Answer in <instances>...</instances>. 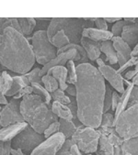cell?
Listing matches in <instances>:
<instances>
[{"instance_id": "6da1fadb", "label": "cell", "mask_w": 138, "mask_h": 155, "mask_svg": "<svg viewBox=\"0 0 138 155\" xmlns=\"http://www.w3.org/2000/svg\"><path fill=\"white\" fill-rule=\"evenodd\" d=\"M77 70L78 119L82 125L98 130L103 115L105 79L98 69L89 63L78 65Z\"/></svg>"}, {"instance_id": "7a4b0ae2", "label": "cell", "mask_w": 138, "mask_h": 155, "mask_svg": "<svg viewBox=\"0 0 138 155\" xmlns=\"http://www.w3.org/2000/svg\"><path fill=\"white\" fill-rule=\"evenodd\" d=\"M35 55L27 37L13 28H7L0 33V63L2 66L19 74L31 71Z\"/></svg>"}, {"instance_id": "3957f363", "label": "cell", "mask_w": 138, "mask_h": 155, "mask_svg": "<svg viewBox=\"0 0 138 155\" xmlns=\"http://www.w3.org/2000/svg\"><path fill=\"white\" fill-rule=\"evenodd\" d=\"M20 112L25 122L41 134L44 133L52 123L58 121V117L52 111L51 107L41 97L35 94L26 96L22 98Z\"/></svg>"}, {"instance_id": "277c9868", "label": "cell", "mask_w": 138, "mask_h": 155, "mask_svg": "<svg viewBox=\"0 0 138 155\" xmlns=\"http://www.w3.org/2000/svg\"><path fill=\"white\" fill-rule=\"evenodd\" d=\"M95 21L96 18H54L49 24L47 35L51 40L56 32L63 30L71 43L80 44L84 29L94 28Z\"/></svg>"}, {"instance_id": "5b68a950", "label": "cell", "mask_w": 138, "mask_h": 155, "mask_svg": "<svg viewBox=\"0 0 138 155\" xmlns=\"http://www.w3.org/2000/svg\"><path fill=\"white\" fill-rule=\"evenodd\" d=\"M31 38V46L39 64L44 66L57 56V50L48 38L47 31L36 30Z\"/></svg>"}, {"instance_id": "8992f818", "label": "cell", "mask_w": 138, "mask_h": 155, "mask_svg": "<svg viewBox=\"0 0 138 155\" xmlns=\"http://www.w3.org/2000/svg\"><path fill=\"white\" fill-rule=\"evenodd\" d=\"M115 130L125 140L138 137V105L126 108L116 119Z\"/></svg>"}, {"instance_id": "52a82bcc", "label": "cell", "mask_w": 138, "mask_h": 155, "mask_svg": "<svg viewBox=\"0 0 138 155\" xmlns=\"http://www.w3.org/2000/svg\"><path fill=\"white\" fill-rule=\"evenodd\" d=\"M100 133L98 130L84 125H79L71 138L74 144L77 145L82 152L87 154H91L97 151Z\"/></svg>"}, {"instance_id": "ba28073f", "label": "cell", "mask_w": 138, "mask_h": 155, "mask_svg": "<svg viewBox=\"0 0 138 155\" xmlns=\"http://www.w3.org/2000/svg\"><path fill=\"white\" fill-rule=\"evenodd\" d=\"M43 134L37 132L29 125L26 127L12 140V148L22 150L25 154H30L40 144L45 140Z\"/></svg>"}, {"instance_id": "9c48e42d", "label": "cell", "mask_w": 138, "mask_h": 155, "mask_svg": "<svg viewBox=\"0 0 138 155\" xmlns=\"http://www.w3.org/2000/svg\"><path fill=\"white\" fill-rule=\"evenodd\" d=\"M20 100L12 97L7 106L1 108L0 113V124L2 128L8 127L13 124L25 122L24 117L20 112Z\"/></svg>"}, {"instance_id": "30bf717a", "label": "cell", "mask_w": 138, "mask_h": 155, "mask_svg": "<svg viewBox=\"0 0 138 155\" xmlns=\"http://www.w3.org/2000/svg\"><path fill=\"white\" fill-rule=\"evenodd\" d=\"M66 138L61 132H58L52 137L46 139L40 144L29 155H56L64 145Z\"/></svg>"}, {"instance_id": "8fae6325", "label": "cell", "mask_w": 138, "mask_h": 155, "mask_svg": "<svg viewBox=\"0 0 138 155\" xmlns=\"http://www.w3.org/2000/svg\"><path fill=\"white\" fill-rule=\"evenodd\" d=\"M70 60H75V63H78L81 60V56L76 49H72V50L66 51L63 53L57 54V56L53 60H52L50 63H48L43 67H42L41 73H40L41 76L43 77V75H45L48 73V71L53 67L64 66Z\"/></svg>"}, {"instance_id": "7c38bea8", "label": "cell", "mask_w": 138, "mask_h": 155, "mask_svg": "<svg viewBox=\"0 0 138 155\" xmlns=\"http://www.w3.org/2000/svg\"><path fill=\"white\" fill-rule=\"evenodd\" d=\"M102 76L104 77L105 80L109 82V84L117 91L119 94H122L125 90L124 87V78L121 75V74L118 73L117 70H115L111 65L105 64L100 68H98Z\"/></svg>"}, {"instance_id": "4fadbf2b", "label": "cell", "mask_w": 138, "mask_h": 155, "mask_svg": "<svg viewBox=\"0 0 138 155\" xmlns=\"http://www.w3.org/2000/svg\"><path fill=\"white\" fill-rule=\"evenodd\" d=\"M112 44L113 47L116 51L117 57H118V64L119 67H122L124 64L132 58L131 53H132V48L122 39V37H113L112 40Z\"/></svg>"}, {"instance_id": "5bb4252c", "label": "cell", "mask_w": 138, "mask_h": 155, "mask_svg": "<svg viewBox=\"0 0 138 155\" xmlns=\"http://www.w3.org/2000/svg\"><path fill=\"white\" fill-rule=\"evenodd\" d=\"M81 46L84 48V50L87 52L88 58L90 61H96L98 58L100 57L101 51H100V45L101 42H98L95 41H92L88 38L83 37L80 41Z\"/></svg>"}, {"instance_id": "9a60e30c", "label": "cell", "mask_w": 138, "mask_h": 155, "mask_svg": "<svg viewBox=\"0 0 138 155\" xmlns=\"http://www.w3.org/2000/svg\"><path fill=\"white\" fill-rule=\"evenodd\" d=\"M28 125L29 124L27 122H23V123L13 124V125L8 127H4L1 129V131H0V139H1L2 141L13 140V139L16 136H18L22 130H24Z\"/></svg>"}, {"instance_id": "2e32d148", "label": "cell", "mask_w": 138, "mask_h": 155, "mask_svg": "<svg viewBox=\"0 0 138 155\" xmlns=\"http://www.w3.org/2000/svg\"><path fill=\"white\" fill-rule=\"evenodd\" d=\"M83 37L88 38L98 42H103L105 41H112L113 35L109 30H100L96 28H88L83 31Z\"/></svg>"}, {"instance_id": "e0dca14e", "label": "cell", "mask_w": 138, "mask_h": 155, "mask_svg": "<svg viewBox=\"0 0 138 155\" xmlns=\"http://www.w3.org/2000/svg\"><path fill=\"white\" fill-rule=\"evenodd\" d=\"M122 39L130 46H135L138 41V18L135 23L126 25L121 35Z\"/></svg>"}, {"instance_id": "ac0fdd59", "label": "cell", "mask_w": 138, "mask_h": 155, "mask_svg": "<svg viewBox=\"0 0 138 155\" xmlns=\"http://www.w3.org/2000/svg\"><path fill=\"white\" fill-rule=\"evenodd\" d=\"M50 75H53L57 82L59 83V88L63 91H65L68 84H67V78H68V71L67 68L64 66H56L50 69L47 73Z\"/></svg>"}, {"instance_id": "d6986e66", "label": "cell", "mask_w": 138, "mask_h": 155, "mask_svg": "<svg viewBox=\"0 0 138 155\" xmlns=\"http://www.w3.org/2000/svg\"><path fill=\"white\" fill-rule=\"evenodd\" d=\"M13 84L10 88V90L7 93V97H15L18 93L24 87L31 85L26 74L21 75H14L13 76Z\"/></svg>"}, {"instance_id": "ffe728a7", "label": "cell", "mask_w": 138, "mask_h": 155, "mask_svg": "<svg viewBox=\"0 0 138 155\" xmlns=\"http://www.w3.org/2000/svg\"><path fill=\"white\" fill-rule=\"evenodd\" d=\"M100 51L102 53H104L106 56V61L112 65L118 64V57L116 51L113 47L112 41H105L101 42L100 45Z\"/></svg>"}, {"instance_id": "44dd1931", "label": "cell", "mask_w": 138, "mask_h": 155, "mask_svg": "<svg viewBox=\"0 0 138 155\" xmlns=\"http://www.w3.org/2000/svg\"><path fill=\"white\" fill-rule=\"evenodd\" d=\"M51 109L60 118L67 119V120H74V115L70 107L66 105L53 101V103L51 105Z\"/></svg>"}, {"instance_id": "7402d4cb", "label": "cell", "mask_w": 138, "mask_h": 155, "mask_svg": "<svg viewBox=\"0 0 138 155\" xmlns=\"http://www.w3.org/2000/svg\"><path fill=\"white\" fill-rule=\"evenodd\" d=\"M134 85L132 84V83H130L127 86H126V88H125V90H124V92L122 93V94L121 95V97H120V101H119V104H118V106H117V108H116V110H115V112H114V117H115V119L127 108V107H128V104H129V100H130V96H131V91H132V89H133V87Z\"/></svg>"}, {"instance_id": "603a6c76", "label": "cell", "mask_w": 138, "mask_h": 155, "mask_svg": "<svg viewBox=\"0 0 138 155\" xmlns=\"http://www.w3.org/2000/svg\"><path fill=\"white\" fill-rule=\"evenodd\" d=\"M96 155H114V146L110 142L108 137L100 135Z\"/></svg>"}, {"instance_id": "cb8c5ba5", "label": "cell", "mask_w": 138, "mask_h": 155, "mask_svg": "<svg viewBox=\"0 0 138 155\" xmlns=\"http://www.w3.org/2000/svg\"><path fill=\"white\" fill-rule=\"evenodd\" d=\"M60 122V132L64 135V137L67 139H71L73 134L78 129L77 124L74 122V120H67V119H59Z\"/></svg>"}, {"instance_id": "d4e9b609", "label": "cell", "mask_w": 138, "mask_h": 155, "mask_svg": "<svg viewBox=\"0 0 138 155\" xmlns=\"http://www.w3.org/2000/svg\"><path fill=\"white\" fill-rule=\"evenodd\" d=\"M18 19L24 36L30 35L37 26V21L33 18H19Z\"/></svg>"}, {"instance_id": "484cf974", "label": "cell", "mask_w": 138, "mask_h": 155, "mask_svg": "<svg viewBox=\"0 0 138 155\" xmlns=\"http://www.w3.org/2000/svg\"><path fill=\"white\" fill-rule=\"evenodd\" d=\"M31 86L33 88V94L38 95L39 97H41L43 98V100L51 107V101H52V94L49 93L44 86L42 85V84L40 83H33L31 84Z\"/></svg>"}, {"instance_id": "4316f807", "label": "cell", "mask_w": 138, "mask_h": 155, "mask_svg": "<svg viewBox=\"0 0 138 155\" xmlns=\"http://www.w3.org/2000/svg\"><path fill=\"white\" fill-rule=\"evenodd\" d=\"M52 44L57 48V50L59 49H62L64 48V46L70 44V40H69V38L67 37V35L64 33V31H63V30H60V31L56 32L53 37L52 39L50 40Z\"/></svg>"}, {"instance_id": "83f0119b", "label": "cell", "mask_w": 138, "mask_h": 155, "mask_svg": "<svg viewBox=\"0 0 138 155\" xmlns=\"http://www.w3.org/2000/svg\"><path fill=\"white\" fill-rule=\"evenodd\" d=\"M122 153H130L131 155H138V137L124 140L123 144L121 146Z\"/></svg>"}, {"instance_id": "f1b7e54d", "label": "cell", "mask_w": 138, "mask_h": 155, "mask_svg": "<svg viewBox=\"0 0 138 155\" xmlns=\"http://www.w3.org/2000/svg\"><path fill=\"white\" fill-rule=\"evenodd\" d=\"M13 76H11L7 71H3L0 77V92L3 95H7V93L10 90L13 84Z\"/></svg>"}, {"instance_id": "f546056e", "label": "cell", "mask_w": 138, "mask_h": 155, "mask_svg": "<svg viewBox=\"0 0 138 155\" xmlns=\"http://www.w3.org/2000/svg\"><path fill=\"white\" fill-rule=\"evenodd\" d=\"M9 27L13 28L14 29L18 30L19 32L22 33L19 19L17 18H1V19H0V31L2 32L5 28Z\"/></svg>"}, {"instance_id": "4dcf8cb0", "label": "cell", "mask_w": 138, "mask_h": 155, "mask_svg": "<svg viewBox=\"0 0 138 155\" xmlns=\"http://www.w3.org/2000/svg\"><path fill=\"white\" fill-rule=\"evenodd\" d=\"M42 82H43L45 89L49 93H51V94H53V92H55L56 90L59 89V83L53 75L46 74L45 75H43L42 77Z\"/></svg>"}, {"instance_id": "1f68e13d", "label": "cell", "mask_w": 138, "mask_h": 155, "mask_svg": "<svg viewBox=\"0 0 138 155\" xmlns=\"http://www.w3.org/2000/svg\"><path fill=\"white\" fill-rule=\"evenodd\" d=\"M67 71H68V78H67V84H75L78 82V70L77 65L74 60H70L67 63Z\"/></svg>"}, {"instance_id": "d6a6232c", "label": "cell", "mask_w": 138, "mask_h": 155, "mask_svg": "<svg viewBox=\"0 0 138 155\" xmlns=\"http://www.w3.org/2000/svg\"><path fill=\"white\" fill-rule=\"evenodd\" d=\"M52 98L53 99V101L59 102V103L66 105V106L70 105L71 102H72L71 99L64 94V91L61 90L60 88L53 93V94H52Z\"/></svg>"}, {"instance_id": "836d02e7", "label": "cell", "mask_w": 138, "mask_h": 155, "mask_svg": "<svg viewBox=\"0 0 138 155\" xmlns=\"http://www.w3.org/2000/svg\"><path fill=\"white\" fill-rule=\"evenodd\" d=\"M115 125V117L112 113H103L99 128H113Z\"/></svg>"}, {"instance_id": "e575fe53", "label": "cell", "mask_w": 138, "mask_h": 155, "mask_svg": "<svg viewBox=\"0 0 138 155\" xmlns=\"http://www.w3.org/2000/svg\"><path fill=\"white\" fill-rule=\"evenodd\" d=\"M112 94L113 91L112 90L110 85H106V93L104 97V105H103V113H107L112 108Z\"/></svg>"}, {"instance_id": "d590c367", "label": "cell", "mask_w": 138, "mask_h": 155, "mask_svg": "<svg viewBox=\"0 0 138 155\" xmlns=\"http://www.w3.org/2000/svg\"><path fill=\"white\" fill-rule=\"evenodd\" d=\"M40 73H41L40 68H33L30 72L26 74L30 84L33 83H40V84L43 83L42 82V76H41Z\"/></svg>"}, {"instance_id": "8d00e7d4", "label": "cell", "mask_w": 138, "mask_h": 155, "mask_svg": "<svg viewBox=\"0 0 138 155\" xmlns=\"http://www.w3.org/2000/svg\"><path fill=\"white\" fill-rule=\"evenodd\" d=\"M108 140H110V142H111L114 147H121V146L123 144L124 140H123V139L117 133V131H116L115 129H114V130H112V132L108 136Z\"/></svg>"}, {"instance_id": "74e56055", "label": "cell", "mask_w": 138, "mask_h": 155, "mask_svg": "<svg viewBox=\"0 0 138 155\" xmlns=\"http://www.w3.org/2000/svg\"><path fill=\"white\" fill-rule=\"evenodd\" d=\"M58 132H60V122H59V120L52 123L51 125L45 130L43 135H44L45 139H48V138L52 137L53 135L58 133Z\"/></svg>"}, {"instance_id": "f35d334b", "label": "cell", "mask_w": 138, "mask_h": 155, "mask_svg": "<svg viewBox=\"0 0 138 155\" xmlns=\"http://www.w3.org/2000/svg\"><path fill=\"white\" fill-rule=\"evenodd\" d=\"M126 25H128V23L125 22L123 19L114 23L112 28V33L113 37H121L122 32V29H123V28Z\"/></svg>"}, {"instance_id": "ab89813d", "label": "cell", "mask_w": 138, "mask_h": 155, "mask_svg": "<svg viewBox=\"0 0 138 155\" xmlns=\"http://www.w3.org/2000/svg\"><path fill=\"white\" fill-rule=\"evenodd\" d=\"M73 145H75V144H74V142H73V140L71 139L65 140L64 145L62 146L60 150L56 153V155H67L68 153H70V150H71Z\"/></svg>"}, {"instance_id": "60d3db41", "label": "cell", "mask_w": 138, "mask_h": 155, "mask_svg": "<svg viewBox=\"0 0 138 155\" xmlns=\"http://www.w3.org/2000/svg\"><path fill=\"white\" fill-rule=\"evenodd\" d=\"M0 155H10L12 151V140L2 141L0 144Z\"/></svg>"}, {"instance_id": "b9f144b4", "label": "cell", "mask_w": 138, "mask_h": 155, "mask_svg": "<svg viewBox=\"0 0 138 155\" xmlns=\"http://www.w3.org/2000/svg\"><path fill=\"white\" fill-rule=\"evenodd\" d=\"M138 105V86H133L132 91H131V96H130V100L128 104V107H131L133 106Z\"/></svg>"}, {"instance_id": "7bdbcfd3", "label": "cell", "mask_w": 138, "mask_h": 155, "mask_svg": "<svg viewBox=\"0 0 138 155\" xmlns=\"http://www.w3.org/2000/svg\"><path fill=\"white\" fill-rule=\"evenodd\" d=\"M31 94H33V88H32L31 85H29V86H26V87L22 88L15 97H13V98L20 99V98H23L26 96H29V95H31Z\"/></svg>"}, {"instance_id": "ee69618b", "label": "cell", "mask_w": 138, "mask_h": 155, "mask_svg": "<svg viewBox=\"0 0 138 155\" xmlns=\"http://www.w3.org/2000/svg\"><path fill=\"white\" fill-rule=\"evenodd\" d=\"M137 61H138V56L136 57H132L126 64H124L122 67H119V69L117 70L119 74H122L126 69H128L129 67H132V66H134L136 64H137Z\"/></svg>"}, {"instance_id": "f6af8a7d", "label": "cell", "mask_w": 138, "mask_h": 155, "mask_svg": "<svg viewBox=\"0 0 138 155\" xmlns=\"http://www.w3.org/2000/svg\"><path fill=\"white\" fill-rule=\"evenodd\" d=\"M95 26L96 28L100 29V30H108V23L103 18H96L95 21Z\"/></svg>"}, {"instance_id": "bcb514c9", "label": "cell", "mask_w": 138, "mask_h": 155, "mask_svg": "<svg viewBox=\"0 0 138 155\" xmlns=\"http://www.w3.org/2000/svg\"><path fill=\"white\" fill-rule=\"evenodd\" d=\"M120 97H121V95L117 91H113V94H112V111H114L116 110L117 108V106L119 104V101H120Z\"/></svg>"}, {"instance_id": "7dc6e473", "label": "cell", "mask_w": 138, "mask_h": 155, "mask_svg": "<svg viewBox=\"0 0 138 155\" xmlns=\"http://www.w3.org/2000/svg\"><path fill=\"white\" fill-rule=\"evenodd\" d=\"M65 92L69 96H71L73 97H77V87L75 84H68Z\"/></svg>"}, {"instance_id": "c3c4849f", "label": "cell", "mask_w": 138, "mask_h": 155, "mask_svg": "<svg viewBox=\"0 0 138 155\" xmlns=\"http://www.w3.org/2000/svg\"><path fill=\"white\" fill-rule=\"evenodd\" d=\"M70 151H71V154L72 155H82L81 150L78 148L77 145H73L72 148H71V150H70Z\"/></svg>"}, {"instance_id": "681fc988", "label": "cell", "mask_w": 138, "mask_h": 155, "mask_svg": "<svg viewBox=\"0 0 138 155\" xmlns=\"http://www.w3.org/2000/svg\"><path fill=\"white\" fill-rule=\"evenodd\" d=\"M6 97L7 96L6 95H3V94H1V97H0V104L3 105V106H7L9 103Z\"/></svg>"}, {"instance_id": "f907efd6", "label": "cell", "mask_w": 138, "mask_h": 155, "mask_svg": "<svg viewBox=\"0 0 138 155\" xmlns=\"http://www.w3.org/2000/svg\"><path fill=\"white\" fill-rule=\"evenodd\" d=\"M105 20L107 21V23H113V22H118L120 20H122V18H104Z\"/></svg>"}, {"instance_id": "816d5d0a", "label": "cell", "mask_w": 138, "mask_h": 155, "mask_svg": "<svg viewBox=\"0 0 138 155\" xmlns=\"http://www.w3.org/2000/svg\"><path fill=\"white\" fill-rule=\"evenodd\" d=\"M136 56H138V41H137V43L133 47L132 53H131V57H136Z\"/></svg>"}, {"instance_id": "f5cc1de1", "label": "cell", "mask_w": 138, "mask_h": 155, "mask_svg": "<svg viewBox=\"0 0 138 155\" xmlns=\"http://www.w3.org/2000/svg\"><path fill=\"white\" fill-rule=\"evenodd\" d=\"M123 20H124L125 22H127L128 24H129V23H130V24H133V23L136 22L137 18H124Z\"/></svg>"}, {"instance_id": "db71d44e", "label": "cell", "mask_w": 138, "mask_h": 155, "mask_svg": "<svg viewBox=\"0 0 138 155\" xmlns=\"http://www.w3.org/2000/svg\"><path fill=\"white\" fill-rule=\"evenodd\" d=\"M11 154H12V155H26L22 150H17V149H12Z\"/></svg>"}, {"instance_id": "11a10c76", "label": "cell", "mask_w": 138, "mask_h": 155, "mask_svg": "<svg viewBox=\"0 0 138 155\" xmlns=\"http://www.w3.org/2000/svg\"><path fill=\"white\" fill-rule=\"evenodd\" d=\"M134 86H138V74L132 79V82H131Z\"/></svg>"}, {"instance_id": "9f6ffc18", "label": "cell", "mask_w": 138, "mask_h": 155, "mask_svg": "<svg viewBox=\"0 0 138 155\" xmlns=\"http://www.w3.org/2000/svg\"><path fill=\"white\" fill-rule=\"evenodd\" d=\"M124 155H131V154H130V153H125Z\"/></svg>"}, {"instance_id": "6f0895ef", "label": "cell", "mask_w": 138, "mask_h": 155, "mask_svg": "<svg viewBox=\"0 0 138 155\" xmlns=\"http://www.w3.org/2000/svg\"><path fill=\"white\" fill-rule=\"evenodd\" d=\"M67 155H72V154H71V151H70V153H68Z\"/></svg>"}, {"instance_id": "680465c9", "label": "cell", "mask_w": 138, "mask_h": 155, "mask_svg": "<svg viewBox=\"0 0 138 155\" xmlns=\"http://www.w3.org/2000/svg\"><path fill=\"white\" fill-rule=\"evenodd\" d=\"M88 155H92V154H88Z\"/></svg>"}]
</instances>
